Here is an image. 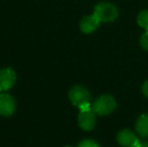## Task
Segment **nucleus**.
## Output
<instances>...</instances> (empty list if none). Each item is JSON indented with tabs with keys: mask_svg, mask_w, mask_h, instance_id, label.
Segmentation results:
<instances>
[{
	"mask_svg": "<svg viewBox=\"0 0 148 147\" xmlns=\"http://www.w3.org/2000/svg\"><path fill=\"white\" fill-rule=\"evenodd\" d=\"M69 98L73 105L79 107L80 110H87L90 109V100H91V95L86 88L82 86H75L71 89L69 92Z\"/></svg>",
	"mask_w": 148,
	"mask_h": 147,
	"instance_id": "1",
	"label": "nucleus"
},
{
	"mask_svg": "<svg viewBox=\"0 0 148 147\" xmlns=\"http://www.w3.org/2000/svg\"><path fill=\"white\" fill-rule=\"evenodd\" d=\"M116 101L110 95H102L92 105V110L99 116H106L111 114L116 109Z\"/></svg>",
	"mask_w": 148,
	"mask_h": 147,
	"instance_id": "2",
	"label": "nucleus"
},
{
	"mask_svg": "<svg viewBox=\"0 0 148 147\" xmlns=\"http://www.w3.org/2000/svg\"><path fill=\"white\" fill-rule=\"evenodd\" d=\"M94 15L99 19L100 22H112L118 17V10L113 4L101 2L96 5Z\"/></svg>",
	"mask_w": 148,
	"mask_h": 147,
	"instance_id": "3",
	"label": "nucleus"
},
{
	"mask_svg": "<svg viewBox=\"0 0 148 147\" xmlns=\"http://www.w3.org/2000/svg\"><path fill=\"white\" fill-rule=\"evenodd\" d=\"M79 125L83 130L90 131L94 129L96 125V116L95 112L92 110L91 108L87 110H80V114L78 117Z\"/></svg>",
	"mask_w": 148,
	"mask_h": 147,
	"instance_id": "4",
	"label": "nucleus"
},
{
	"mask_svg": "<svg viewBox=\"0 0 148 147\" xmlns=\"http://www.w3.org/2000/svg\"><path fill=\"white\" fill-rule=\"evenodd\" d=\"M15 100L9 94H0V115L10 117L15 111Z\"/></svg>",
	"mask_w": 148,
	"mask_h": 147,
	"instance_id": "5",
	"label": "nucleus"
},
{
	"mask_svg": "<svg viewBox=\"0 0 148 147\" xmlns=\"http://www.w3.org/2000/svg\"><path fill=\"white\" fill-rule=\"evenodd\" d=\"M16 80L15 72L11 68H4L0 70V88L1 90L8 91L13 87Z\"/></svg>",
	"mask_w": 148,
	"mask_h": 147,
	"instance_id": "6",
	"label": "nucleus"
},
{
	"mask_svg": "<svg viewBox=\"0 0 148 147\" xmlns=\"http://www.w3.org/2000/svg\"><path fill=\"white\" fill-rule=\"evenodd\" d=\"M117 141L123 147H136L139 143L137 136L128 129L121 130L117 134Z\"/></svg>",
	"mask_w": 148,
	"mask_h": 147,
	"instance_id": "7",
	"label": "nucleus"
},
{
	"mask_svg": "<svg viewBox=\"0 0 148 147\" xmlns=\"http://www.w3.org/2000/svg\"><path fill=\"white\" fill-rule=\"evenodd\" d=\"M100 21L95 15H87L82 18L80 22V28L84 34H92L99 27Z\"/></svg>",
	"mask_w": 148,
	"mask_h": 147,
	"instance_id": "8",
	"label": "nucleus"
},
{
	"mask_svg": "<svg viewBox=\"0 0 148 147\" xmlns=\"http://www.w3.org/2000/svg\"><path fill=\"white\" fill-rule=\"evenodd\" d=\"M136 131L141 137H148V114H143L137 119Z\"/></svg>",
	"mask_w": 148,
	"mask_h": 147,
	"instance_id": "9",
	"label": "nucleus"
},
{
	"mask_svg": "<svg viewBox=\"0 0 148 147\" xmlns=\"http://www.w3.org/2000/svg\"><path fill=\"white\" fill-rule=\"evenodd\" d=\"M137 23L144 29H148V10H143L138 14Z\"/></svg>",
	"mask_w": 148,
	"mask_h": 147,
	"instance_id": "10",
	"label": "nucleus"
},
{
	"mask_svg": "<svg viewBox=\"0 0 148 147\" xmlns=\"http://www.w3.org/2000/svg\"><path fill=\"white\" fill-rule=\"evenodd\" d=\"M78 147H100V145L97 142L94 141V140L87 139V140H83L78 145Z\"/></svg>",
	"mask_w": 148,
	"mask_h": 147,
	"instance_id": "11",
	"label": "nucleus"
},
{
	"mask_svg": "<svg viewBox=\"0 0 148 147\" xmlns=\"http://www.w3.org/2000/svg\"><path fill=\"white\" fill-rule=\"evenodd\" d=\"M140 44L143 49L148 51V32H145L144 34H142L140 38Z\"/></svg>",
	"mask_w": 148,
	"mask_h": 147,
	"instance_id": "12",
	"label": "nucleus"
},
{
	"mask_svg": "<svg viewBox=\"0 0 148 147\" xmlns=\"http://www.w3.org/2000/svg\"><path fill=\"white\" fill-rule=\"evenodd\" d=\"M142 93H143V95H144L145 97H147V98H148V81H146V82L143 84Z\"/></svg>",
	"mask_w": 148,
	"mask_h": 147,
	"instance_id": "13",
	"label": "nucleus"
},
{
	"mask_svg": "<svg viewBox=\"0 0 148 147\" xmlns=\"http://www.w3.org/2000/svg\"><path fill=\"white\" fill-rule=\"evenodd\" d=\"M136 147H148V142H139Z\"/></svg>",
	"mask_w": 148,
	"mask_h": 147,
	"instance_id": "14",
	"label": "nucleus"
},
{
	"mask_svg": "<svg viewBox=\"0 0 148 147\" xmlns=\"http://www.w3.org/2000/svg\"><path fill=\"white\" fill-rule=\"evenodd\" d=\"M0 92H1V88H0Z\"/></svg>",
	"mask_w": 148,
	"mask_h": 147,
	"instance_id": "15",
	"label": "nucleus"
},
{
	"mask_svg": "<svg viewBox=\"0 0 148 147\" xmlns=\"http://www.w3.org/2000/svg\"><path fill=\"white\" fill-rule=\"evenodd\" d=\"M66 147H71V146H66Z\"/></svg>",
	"mask_w": 148,
	"mask_h": 147,
	"instance_id": "16",
	"label": "nucleus"
}]
</instances>
